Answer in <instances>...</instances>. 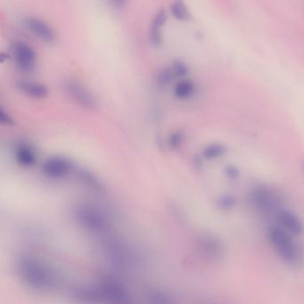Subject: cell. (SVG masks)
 <instances>
[{
	"instance_id": "cell-11",
	"label": "cell",
	"mask_w": 304,
	"mask_h": 304,
	"mask_svg": "<svg viewBox=\"0 0 304 304\" xmlns=\"http://www.w3.org/2000/svg\"><path fill=\"white\" fill-rule=\"evenodd\" d=\"M27 30L42 42L51 44L56 39L55 31L48 23L38 17H27L24 20Z\"/></svg>"
},
{
	"instance_id": "cell-21",
	"label": "cell",
	"mask_w": 304,
	"mask_h": 304,
	"mask_svg": "<svg viewBox=\"0 0 304 304\" xmlns=\"http://www.w3.org/2000/svg\"><path fill=\"white\" fill-rule=\"evenodd\" d=\"M77 174H78L79 179L88 187H92L93 189H96V190H100L102 188L101 183L98 181V179L89 171H87L86 169H78Z\"/></svg>"
},
{
	"instance_id": "cell-2",
	"label": "cell",
	"mask_w": 304,
	"mask_h": 304,
	"mask_svg": "<svg viewBox=\"0 0 304 304\" xmlns=\"http://www.w3.org/2000/svg\"><path fill=\"white\" fill-rule=\"evenodd\" d=\"M267 237L274 251L281 261L290 267H299L303 261V251L294 235L278 225H271L267 229Z\"/></svg>"
},
{
	"instance_id": "cell-9",
	"label": "cell",
	"mask_w": 304,
	"mask_h": 304,
	"mask_svg": "<svg viewBox=\"0 0 304 304\" xmlns=\"http://www.w3.org/2000/svg\"><path fill=\"white\" fill-rule=\"evenodd\" d=\"M41 169L44 175L48 178L58 179L65 178L71 173L73 165L65 157L52 156L45 160Z\"/></svg>"
},
{
	"instance_id": "cell-8",
	"label": "cell",
	"mask_w": 304,
	"mask_h": 304,
	"mask_svg": "<svg viewBox=\"0 0 304 304\" xmlns=\"http://www.w3.org/2000/svg\"><path fill=\"white\" fill-rule=\"evenodd\" d=\"M64 88L72 99L83 107L94 108L96 106V99L91 92L80 83L74 79H67L64 82Z\"/></svg>"
},
{
	"instance_id": "cell-7",
	"label": "cell",
	"mask_w": 304,
	"mask_h": 304,
	"mask_svg": "<svg viewBox=\"0 0 304 304\" xmlns=\"http://www.w3.org/2000/svg\"><path fill=\"white\" fill-rule=\"evenodd\" d=\"M13 60L18 68L23 72L34 69L37 56L34 49L24 42H14L11 48Z\"/></svg>"
},
{
	"instance_id": "cell-25",
	"label": "cell",
	"mask_w": 304,
	"mask_h": 304,
	"mask_svg": "<svg viewBox=\"0 0 304 304\" xmlns=\"http://www.w3.org/2000/svg\"><path fill=\"white\" fill-rule=\"evenodd\" d=\"M183 140H184V133L182 131H176L172 133L169 139V147L173 149H177V148L180 147V145L182 144Z\"/></svg>"
},
{
	"instance_id": "cell-26",
	"label": "cell",
	"mask_w": 304,
	"mask_h": 304,
	"mask_svg": "<svg viewBox=\"0 0 304 304\" xmlns=\"http://www.w3.org/2000/svg\"><path fill=\"white\" fill-rule=\"evenodd\" d=\"M0 120L2 123H4L6 125H10V124H13V120L12 118L10 117L8 115V113H5L3 109H1L0 111Z\"/></svg>"
},
{
	"instance_id": "cell-15",
	"label": "cell",
	"mask_w": 304,
	"mask_h": 304,
	"mask_svg": "<svg viewBox=\"0 0 304 304\" xmlns=\"http://www.w3.org/2000/svg\"><path fill=\"white\" fill-rule=\"evenodd\" d=\"M146 304H177L173 296L160 288H150L145 296Z\"/></svg>"
},
{
	"instance_id": "cell-18",
	"label": "cell",
	"mask_w": 304,
	"mask_h": 304,
	"mask_svg": "<svg viewBox=\"0 0 304 304\" xmlns=\"http://www.w3.org/2000/svg\"><path fill=\"white\" fill-rule=\"evenodd\" d=\"M228 149L222 143H213L208 145L203 151V157L206 160H214L226 153Z\"/></svg>"
},
{
	"instance_id": "cell-23",
	"label": "cell",
	"mask_w": 304,
	"mask_h": 304,
	"mask_svg": "<svg viewBox=\"0 0 304 304\" xmlns=\"http://www.w3.org/2000/svg\"><path fill=\"white\" fill-rule=\"evenodd\" d=\"M224 174H225L227 179L230 181H235L240 177V170L234 164H228L224 169Z\"/></svg>"
},
{
	"instance_id": "cell-3",
	"label": "cell",
	"mask_w": 304,
	"mask_h": 304,
	"mask_svg": "<svg viewBox=\"0 0 304 304\" xmlns=\"http://www.w3.org/2000/svg\"><path fill=\"white\" fill-rule=\"evenodd\" d=\"M74 216L83 230L98 237L111 233V221L100 207L91 204H78L74 210Z\"/></svg>"
},
{
	"instance_id": "cell-5",
	"label": "cell",
	"mask_w": 304,
	"mask_h": 304,
	"mask_svg": "<svg viewBox=\"0 0 304 304\" xmlns=\"http://www.w3.org/2000/svg\"><path fill=\"white\" fill-rule=\"evenodd\" d=\"M250 201L257 211L264 214H274L284 208L286 199L281 193L268 186H258L250 194Z\"/></svg>"
},
{
	"instance_id": "cell-10",
	"label": "cell",
	"mask_w": 304,
	"mask_h": 304,
	"mask_svg": "<svg viewBox=\"0 0 304 304\" xmlns=\"http://www.w3.org/2000/svg\"><path fill=\"white\" fill-rule=\"evenodd\" d=\"M276 221L279 227L294 236H300L304 233V224L301 218L293 211L283 209L276 215Z\"/></svg>"
},
{
	"instance_id": "cell-1",
	"label": "cell",
	"mask_w": 304,
	"mask_h": 304,
	"mask_svg": "<svg viewBox=\"0 0 304 304\" xmlns=\"http://www.w3.org/2000/svg\"><path fill=\"white\" fill-rule=\"evenodd\" d=\"M15 270L20 281L30 290L49 293L57 286V275L45 261L32 255H21L16 261Z\"/></svg>"
},
{
	"instance_id": "cell-20",
	"label": "cell",
	"mask_w": 304,
	"mask_h": 304,
	"mask_svg": "<svg viewBox=\"0 0 304 304\" xmlns=\"http://www.w3.org/2000/svg\"><path fill=\"white\" fill-rule=\"evenodd\" d=\"M237 204V198L231 194H224L217 200L218 208L223 212H228L235 208Z\"/></svg>"
},
{
	"instance_id": "cell-17",
	"label": "cell",
	"mask_w": 304,
	"mask_h": 304,
	"mask_svg": "<svg viewBox=\"0 0 304 304\" xmlns=\"http://www.w3.org/2000/svg\"><path fill=\"white\" fill-rule=\"evenodd\" d=\"M195 93H196V85L189 79H184L179 81L174 88V94L179 99L191 98Z\"/></svg>"
},
{
	"instance_id": "cell-24",
	"label": "cell",
	"mask_w": 304,
	"mask_h": 304,
	"mask_svg": "<svg viewBox=\"0 0 304 304\" xmlns=\"http://www.w3.org/2000/svg\"><path fill=\"white\" fill-rule=\"evenodd\" d=\"M170 68L172 70L175 76H178V77L186 76L188 74V72H189L188 66L185 63L180 61L175 62L173 66H171Z\"/></svg>"
},
{
	"instance_id": "cell-27",
	"label": "cell",
	"mask_w": 304,
	"mask_h": 304,
	"mask_svg": "<svg viewBox=\"0 0 304 304\" xmlns=\"http://www.w3.org/2000/svg\"></svg>"
},
{
	"instance_id": "cell-12",
	"label": "cell",
	"mask_w": 304,
	"mask_h": 304,
	"mask_svg": "<svg viewBox=\"0 0 304 304\" xmlns=\"http://www.w3.org/2000/svg\"><path fill=\"white\" fill-rule=\"evenodd\" d=\"M198 247L205 256L220 260L224 255L225 245L222 240L213 235H203L198 238Z\"/></svg>"
},
{
	"instance_id": "cell-13",
	"label": "cell",
	"mask_w": 304,
	"mask_h": 304,
	"mask_svg": "<svg viewBox=\"0 0 304 304\" xmlns=\"http://www.w3.org/2000/svg\"><path fill=\"white\" fill-rule=\"evenodd\" d=\"M167 19V13L164 9L157 12L155 16L152 19V24L149 31V39L152 45L160 46L162 42V32L161 28L164 25Z\"/></svg>"
},
{
	"instance_id": "cell-6",
	"label": "cell",
	"mask_w": 304,
	"mask_h": 304,
	"mask_svg": "<svg viewBox=\"0 0 304 304\" xmlns=\"http://www.w3.org/2000/svg\"><path fill=\"white\" fill-rule=\"evenodd\" d=\"M95 284L101 304H136L129 290L117 278L104 277Z\"/></svg>"
},
{
	"instance_id": "cell-14",
	"label": "cell",
	"mask_w": 304,
	"mask_h": 304,
	"mask_svg": "<svg viewBox=\"0 0 304 304\" xmlns=\"http://www.w3.org/2000/svg\"><path fill=\"white\" fill-rule=\"evenodd\" d=\"M17 87L26 96H30L31 98L41 99L45 98L48 95V87L41 83L22 80L17 83Z\"/></svg>"
},
{
	"instance_id": "cell-19",
	"label": "cell",
	"mask_w": 304,
	"mask_h": 304,
	"mask_svg": "<svg viewBox=\"0 0 304 304\" xmlns=\"http://www.w3.org/2000/svg\"><path fill=\"white\" fill-rule=\"evenodd\" d=\"M170 13L173 15V17L178 21H188L191 17V14L187 5L180 1H177L171 4Z\"/></svg>"
},
{
	"instance_id": "cell-4",
	"label": "cell",
	"mask_w": 304,
	"mask_h": 304,
	"mask_svg": "<svg viewBox=\"0 0 304 304\" xmlns=\"http://www.w3.org/2000/svg\"><path fill=\"white\" fill-rule=\"evenodd\" d=\"M101 239L103 252L109 263L120 271L129 270L134 260L133 253L126 243L111 233Z\"/></svg>"
},
{
	"instance_id": "cell-16",
	"label": "cell",
	"mask_w": 304,
	"mask_h": 304,
	"mask_svg": "<svg viewBox=\"0 0 304 304\" xmlns=\"http://www.w3.org/2000/svg\"><path fill=\"white\" fill-rule=\"evenodd\" d=\"M14 156L18 163L22 167H31L37 161L34 150L26 144L18 146L14 151Z\"/></svg>"
},
{
	"instance_id": "cell-22",
	"label": "cell",
	"mask_w": 304,
	"mask_h": 304,
	"mask_svg": "<svg viewBox=\"0 0 304 304\" xmlns=\"http://www.w3.org/2000/svg\"><path fill=\"white\" fill-rule=\"evenodd\" d=\"M175 76L171 68H166L161 71V73H159L157 76L156 82L160 87H166L167 85H169V83L171 82L172 78Z\"/></svg>"
}]
</instances>
